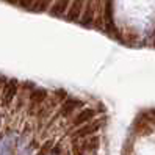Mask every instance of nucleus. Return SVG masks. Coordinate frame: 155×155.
Segmentation results:
<instances>
[{
  "label": "nucleus",
  "instance_id": "f257e3e1",
  "mask_svg": "<svg viewBox=\"0 0 155 155\" xmlns=\"http://www.w3.org/2000/svg\"><path fill=\"white\" fill-rule=\"evenodd\" d=\"M81 107H85L83 100H80V99H68V100H64V102L61 104L60 110L57 113V117H66V116H69L72 113H75Z\"/></svg>",
  "mask_w": 155,
  "mask_h": 155
},
{
  "label": "nucleus",
  "instance_id": "f03ea898",
  "mask_svg": "<svg viewBox=\"0 0 155 155\" xmlns=\"http://www.w3.org/2000/svg\"><path fill=\"white\" fill-rule=\"evenodd\" d=\"M19 93V81L17 80H10V81H6L3 89H2V100H3V105H11L13 104V99L14 96Z\"/></svg>",
  "mask_w": 155,
  "mask_h": 155
},
{
  "label": "nucleus",
  "instance_id": "7ed1b4c3",
  "mask_svg": "<svg viewBox=\"0 0 155 155\" xmlns=\"http://www.w3.org/2000/svg\"><path fill=\"white\" fill-rule=\"evenodd\" d=\"M102 127V121H96V122H86L80 127H75V130L72 132L74 138H86V136L93 135L96 132H99V129Z\"/></svg>",
  "mask_w": 155,
  "mask_h": 155
},
{
  "label": "nucleus",
  "instance_id": "20e7f679",
  "mask_svg": "<svg viewBox=\"0 0 155 155\" xmlns=\"http://www.w3.org/2000/svg\"><path fill=\"white\" fill-rule=\"evenodd\" d=\"M49 97V91L44 89V88H33L31 89V94L28 97V102H30V110L33 107H41L45 100Z\"/></svg>",
  "mask_w": 155,
  "mask_h": 155
},
{
  "label": "nucleus",
  "instance_id": "39448f33",
  "mask_svg": "<svg viewBox=\"0 0 155 155\" xmlns=\"http://www.w3.org/2000/svg\"><path fill=\"white\" fill-rule=\"evenodd\" d=\"M97 144H99V140L96 138H78V141L75 143V152L77 155H81V153H85V152H91V150H94L97 147Z\"/></svg>",
  "mask_w": 155,
  "mask_h": 155
},
{
  "label": "nucleus",
  "instance_id": "423d86ee",
  "mask_svg": "<svg viewBox=\"0 0 155 155\" xmlns=\"http://www.w3.org/2000/svg\"><path fill=\"white\" fill-rule=\"evenodd\" d=\"M96 114H97V111L94 110V108H85L83 111H80L78 114L74 116V119L71 121V125H72V127H80V125L89 122Z\"/></svg>",
  "mask_w": 155,
  "mask_h": 155
},
{
  "label": "nucleus",
  "instance_id": "0eeeda50",
  "mask_svg": "<svg viewBox=\"0 0 155 155\" xmlns=\"http://www.w3.org/2000/svg\"><path fill=\"white\" fill-rule=\"evenodd\" d=\"M83 6H85V0H72V5H71L69 13H68V19L77 21L80 17V14H83Z\"/></svg>",
  "mask_w": 155,
  "mask_h": 155
},
{
  "label": "nucleus",
  "instance_id": "6e6552de",
  "mask_svg": "<svg viewBox=\"0 0 155 155\" xmlns=\"http://www.w3.org/2000/svg\"><path fill=\"white\" fill-rule=\"evenodd\" d=\"M69 2L71 0H55L50 6V13L53 16H60V14H64L68 6H69Z\"/></svg>",
  "mask_w": 155,
  "mask_h": 155
},
{
  "label": "nucleus",
  "instance_id": "1a4fd4ad",
  "mask_svg": "<svg viewBox=\"0 0 155 155\" xmlns=\"http://www.w3.org/2000/svg\"><path fill=\"white\" fill-rule=\"evenodd\" d=\"M13 146H14V140L13 138L3 140L2 147H0V155H13Z\"/></svg>",
  "mask_w": 155,
  "mask_h": 155
},
{
  "label": "nucleus",
  "instance_id": "9d476101",
  "mask_svg": "<svg viewBox=\"0 0 155 155\" xmlns=\"http://www.w3.org/2000/svg\"><path fill=\"white\" fill-rule=\"evenodd\" d=\"M52 2H53V0H35L33 10H36V11H45L50 6Z\"/></svg>",
  "mask_w": 155,
  "mask_h": 155
},
{
  "label": "nucleus",
  "instance_id": "9b49d317",
  "mask_svg": "<svg viewBox=\"0 0 155 155\" xmlns=\"http://www.w3.org/2000/svg\"><path fill=\"white\" fill-rule=\"evenodd\" d=\"M3 86H5V80H3L2 77H0V91L3 89Z\"/></svg>",
  "mask_w": 155,
  "mask_h": 155
}]
</instances>
